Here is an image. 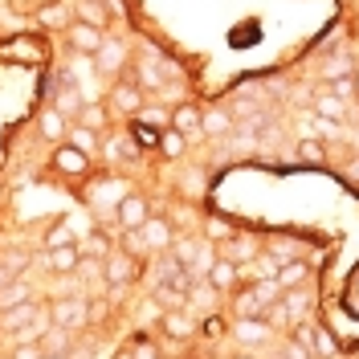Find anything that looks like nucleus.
I'll return each mask as SVG.
<instances>
[{
  "label": "nucleus",
  "instance_id": "6e6552de",
  "mask_svg": "<svg viewBox=\"0 0 359 359\" xmlns=\"http://www.w3.org/2000/svg\"><path fill=\"white\" fill-rule=\"evenodd\" d=\"M4 57H13V62H41V57H45V45L29 41V37H17V41L4 45Z\"/></svg>",
  "mask_w": 359,
  "mask_h": 359
},
{
  "label": "nucleus",
  "instance_id": "2f4dec72",
  "mask_svg": "<svg viewBox=\"0 0 359 359\" xmlns=\"http://www.w3.org/2000/svg\"><path fill=\"white\" fill-rule=\"evenodd\" d=\"M139 82H143V86H151V90H163V74H159L151 62H143V66H139ZM139 82H135V86H139Z\"/></svg>",
  "mask_w": 359,
  "mask_h": 359
},
{
  "label": "nucleus",
  "instance_id": "f257e3e1",
  "mask_svg": "<svg viewBox=\"0 0 359 359\" xmlns=\"http://www.w3.org/2000/svg\"><path fill=\"white\" fill-rule=\"evenodd\" d=\"M49 323H53V327H62V331H82V327L90 323L86 298H78V294H69V298H57V302L49 306Z\"/></svg>",
  "mask_w": 359,
  "mask_h": 359
},
{
  "label": "nucleus",
  "instance_id": "4be33fe9",
  "mask_svg": "<svg viewBox=\"0 0 359 359\" xmlns=\"http://www.w3.org/2000/svg\"><path fill=\"white\" fill-rule=\"evenodd\" d=\"M172 123H176V131H192V135H201V111H196V107H180Z\"/></svg>",
  "mask_w": 359,
  "mask_h": 359
},
{
  "label": "nucleus",
  "instance_id": "ddd939ff",
  "mask_svg": "<svg viewBox=\"0 0 359 359\" xmlns=\"http://www.w3.org/2000/svg\"><path fill=\"white\" fill-rule=\"evenodd\" d=\"M69 343H74V331L53 327V331H45L41 335V351L45 355H69Z\"/></svg>",
  "mask_w": 359,
  "mask_h": 359
},
{
  "label": "nucleus",
  "instance_id": "412c9836",
  "mask_svg": "<svg viewBox=\"0 0 359 359\" xmlns=\"http://www.w3.org/2000/svg\"><path fill=\"white\" fill-rule=\"evenodd\" d=\"M208 282H212L217 290H229V286L237 282V266H233V262H217L212 273H208Z\"/></svg>",
  "mask_w": 359,
  "mask_h": 359
},
{
  "label": "nucleus",
  "instance_id": "de8ad7c7",
  "mask_svg": "<svg viewBox=\"0 0 359 359\" xmlns=\"http://www.w3.org/2000/svg\"><path fill=\"white\" fill-rule=\"evenodd\" d=\"M45 359H69V355H45Z\"/></svg>",
  "mask_w": 359,
  "mask_h": 359
},
{
  "label": "nucleus",
  "instance_id": "a878e982",
  "mask_svg": "<svg viewBox=\"0 0 359 359\" xmlns=\"http://www.w3.org/2000/svg\"><path fill=\"white\" fill-rule=\"evenodd\" d=\"M184 143H188L184 131H159V151H163V156H180Z\"/></svg>",
  "mask_w": 359,
  "mask_h": 359
},
{
  "label": "nucleus",
  "instance_id": "4c0bfd02",
  "mask_svg": "<svg viewBox=\"0 0 359 359\" xmlns=\"http://www.w3.org/2000/svg\"><path fill=\"white\" fill-rule=\"evenodd\" d=\"M208 237H212V241H229L233 233H229V224H224L221 217H212V221H208Z\"/></svg>",
  "mask_w": 359,
  "mask_h": 359
},
{
  "label": "nucleus",
  "instance_id": "39448f33",
  "mask_svg": "<svg viewBox=\"0 0 359 359\" xmlns=\"http://www.w3.org/2000/svg\"><path fill=\"white\" fill-rule=\"evenodd\" d=\"M143 221H147V201L135 196V192H127V196L118 201V224H123V229H143Z\"/></svg>",
  "mask_w": 359,
  "mask_h": 359
},
{
  "label": "nucleus",
  "instance_id": "c756f323",
  "mask_svg": "<svg viewBox=\"0 0 359 359\" xmlns=\"http://www.w3.org/2000/svg\"><path fill=\"white\" fill-rule=\"evenodd\" d=\"M78 21H86V25H98V29H102V21H107V17H102V8H98V0H82V4H78Z\"/></svg>",
  "mask_w": 359,
  "mask_h": 359
},
{
  "label": "nucleus",
  "instance_id": "e433bc0d",
  "mask_svg": "<svg viewBox=\"0 0 359 359\" xmlns=\"http://www.w3.org/2000/svg\"><path fill=\"white\" fill-rule=\"evenodd\" d=\"M13 359H45V351H41V343H17Z\"/></svg>",
  "mask_w": 359,
  "mask_h": 359
},
{
  "label": "nucleus",
  "instance_id": "49530a36",
  "mask_svg": "<svg viewBox=\"0 0 359 359\" xmlns=\"http://www.w3.org/2000/svg\"><path fill=\"white\" fill-rule=\"evenodd\" d=\"M114 359H135V355H127V351H118V355H114Z\"/></svg>",
  "mask_w": 359,
  "mask_h": 359
},
{
  "label": "nucleus",
  "instance_id": "bb28decb",
  "mask_svg": "<svg viewBox=\"0 0 359 359\" xmlns=\"http://www.w3.org/2000/svg\"><path fill=\"white\" fill-rule=\"evenodd\" d=\"M196 253H201V245H196V241H188V237H184V241H172V257H176L180 266H192V262H196Z\"/></svg>",
  "mask_w": 359,
  "mask_h": 359
},
{
  "label": "nucleus",
  "instance_id": "ea45409f",
  "mask_svg": "<svg viewBox=\"0 0 359 359\" xmlns=\"http://www.w3.org/2000/svg\"><path fill=\"white\" fill-rule=\"evenodd\" d=\"M135 143H143V147H151V143H159V135L151 131V127H143V123H139V127H135Z\"/></svg>",
  "mask_w": 359,
  "mask_h": 359
},
{
  "label": "nucleus",
  "instance_id": "393cba45",
  "mask_svg": "<svg viewBox=\"0 0 359 359\" xmlns=\"http://www.w3.org/2000/svg\"><path fill=\"white\" fill-rule=\"evenodd\" d=\"M94 74V53H69V78H90Z\"/></svg>",
  "mask_w": 359,
  "mask_h": 359
},
{
  "label": "nucleus",
  "instance_id": "b1692460",
  "mask_svg": "<svg viewBox=\"0 0 359 359\" xmlns=\"http://www.w3.org/2000/svg\"><path fill=\"white\" fill-rule=\"evenodd\" d=\"M302 278H306V266H302V262H286V269H278V286H282V290L298 286Z\"/></svg>",
  "mask_w": 359,
  "mask_h": 359
},
{
  "label": "nucleus",
  "instance_id": "2eb2a0df",
  "mask_svg": "<svg viewBox=\"0 0 359 359\" xmlns=\"http://www.w3.org/2000/svg\"><path fill=\"white\" fill-rule=\"evenodd\" d=\"M163 331H168V339H192V331H196V323L188 318V314H163Z\"/></svg>",
  "mask_w": 359,
  "mask_h": 359
},
{
  "label": "nucleus",
  "instance_id": "79ce46f5",
  "mask_svg": "<svg viewBox=\"0 0 359 359\" xmlns=\"http://www.w3.org/2000/svg\"><path fill=\"white\" fill-rule=\"evenodd\" d=\"M257 273H262V278H278V262H273V257L257 262Z\"/></svg>",
  "mask_w": 359,
  "mask_h": 359
},
{
  "label": "nucleus",
  "instance_id": "dca6fc26",
  "mask_svg": "<svg viewBox=\"0 0 359 359\" xmlns=\"http://www.w3.org/2000/svg\"><path fill=\"white\" fill-rule=\"evenodd\" d=\"M57 111L62 114H78L82 111V94H78V86H74V78H66L62 90H57Z\"/></svg>",
  "mask_w": 359,
  "mask_h": 359
},
{
  "label": "nucleus",
  "instance_id": "a18cd8bd",
  "mask_svg": "<svg viewBox=\"0 0 359 359\" xmlns=\"http://www.w3.org/2000/svg\"><path fill=\"white\" fill-rule=\"evenodd\" d=\"M8 282H13V278H8V273H4V266H0V290H4V286H8Z\"/></svg>",
  "mask_w": 359,
  "mask_h": 359
},
{
  "label": "nucleus",
  "instance_id": "f8f14e48",
  "mask_svg": "<svg viewBox=\"0 0 359 359\" xmlns=\"http://www.w3.org/2000/svg\"><path fill=\"white\" fill-rule=\"evenodd\" d=\"M29 298H33V286H29V282H21V278H13V282L0 290V311H13V306L29 302Z\"/></svg>",
  "mask_w": 359,
  "mask_h": 359
},
{
  "label": "nucleus",
  "instance_id": "72a5a7b5",
  "mask_svg": "<svg viewBox=\"0 0 359 359\" xmlns=\"http://www.w3.org/2000/svg\"><path fill=\"white\" fill-rule=\"evenodd\" d=\"M314 351H318V355H335L339 343H335L331 335H327V331H318V327H314Z\"/></svg>",
  "mask_w": 359,
  "mask_h": 359
},
{
  "label": "nucleus",
  "instance_id": "a19ab883",
  "mask_svg": "<svg viewBox=\"0 0 359 359\" xmlns=\"http://www.w3.org/2000/svg\"><path fill=\"white\" fill-rule=\"evenodd\" d=\"M298 151H302V159H323V147H318V143H311V139H306Z\"/></svg>",
  "mask_w": 359,
  "mask_h": 359
},
{
  "label": "nucleus",
  "instance_id": "6ab92c4d",
  "mask_svg": "<svg viewBox=\"0 0 359 359\" xmlns=\"http://www.w3.org/2000/svg\"><path fill=\"white\" fill-rule=\"evenodd\" d=\"M41 131H45V139H62L66 135V114L57 111H41Z\"/></svg>",
  "mask_w": 359,
  "mask_h": 359
},
{
  "label": "nucleus",
  "instance_id": "37998d69",
  "mask_svg": "<svg viewBox=\"0 0 359 359\" xmlns=\"http://www.w3.org/2000/svg\"><path fill=\"white\" fill-rule=\"evenodd\" d=\"M45 21H49V25H62V21H66V8H49V13H45Z\"/></svg>",
  "mask_w": 359,
  "mask_h": 359
},
{
  "label": "nucleus",
  "instance_id": "473e14b6",
  "mask_svg": "<svg viewBox=\"0 0 359 359\" xmlns=\"http://www.w3.org/2000/svg\"><path fill=\"white\" fill-rule=\"evenodd\" d=\"M224 257H233V262H249V257H253V241H229V245H224Z\"/></svg>",
  "mask_w": 359,
  "mask_h": 359
},
{
  "label": "nucleus",
  "instance_id": "20e7f679",
  "mask_svg": "<svg viewBox=\"0 0 359 359\" xmlns=\"http://www.w3.org/2000/svg\"><path fill=\"white\" fill-rule=\"evenodd\" d=\"M45 269H53V273H74L78 262H82V249L78 245H57V249H45Z\"/></svg>",
  "mask_w": 359,
  "mask_h": 359
},
{
  "label": "nucleus",
  "instance_id": "4468645a",
  "mask_svg": "<svg viewBox=\"0 0 359 359\" xmlns=\"http://www.w3.org/2000/svg\"><path fill=\"white\" fill-rule=\"evenodd\" d=\"M114 111H123V114H135V111H143V94H139V86H114Z\"/></svg>",
  "mask_w": 359,
  "mask_h": 359
},
{
  "label": "nucleus",
  "instance_id": "0eeeda50",
  "mask_svg": "<svg viewBox=\"0 0 359 359\" xmlns=\"http://www.w3.org/2000/svg\"><path fill=\"white\" fill-rule=\"evenodd\" d=\"M102 273H107V286H127L131 282V253H114L102 262Z\"/></svg>",
  "mask_w": 359,
  "mask_h": 359
},
{
  "label": "nucleus",
  "instance_id": "7ed1b4c3",
  "mask_svg": "<svg viewBox=\"0 0 359 359\" xmlns=\"http://www.w3.org/2000/svg\"><path fill=\"white\" fill-rule=\"evenodd\" d=\"M98 45H102V29H98V25H86V21L69 25V49H78V53H98Z\"/></svg>",
  "mask_w": 359,
  "mask_h": 359
},
{
  "label": "nucleus",
  "instance_id": "f03ea898",
  "mask_svg": "<svg viewBox=\"0 0 359 359\" xmlns=\"http://www.w3.org/2000/svg\"><path fill=\"white\" fill-rule=\"evenodd\" d=\"M0 323H4V331H17V327H29V323H49V314L29 298V302L13 306V311H0Z\"/></svg>",
  "mask_w": 359,
  "mask_h": 359
},
{
  "label": "nucleus",
  "instance_id": "5701e85b",
  "mask_svg": "<svg viewBox=\"0 0 359 359\" xmlns=\"http://www.w3.org/2000/svg\"><path fill=\"white\" fill-rule=\"evenodd\" d=\"M69 135V147H78V151H86V156H94V147H98V139H94V131L90 127H74Z\"/></svg>",
  "mask_w": 359,
  "mask_h": 359
},
{
  "label": "nucleus",
  "instance_id": "f704fd0d",
  "mask_svg": "<svg viewBox=\"0 0 359 359\" xmlns=\"http://www.w3.org/2000/svg\"><path fill=\"white\" fill-rule=\"evenodd\" d=\"M102 123H107V111H102V107H82V127L94 131V127H102Z\"/></svg>",
  "mask_w": 359,
  "mask_h": 359
},
{
  "label": "nucleus",
  "instance_id": "cd10ccee",
  "mask_svg": "<svg viewBox=\"0 0 359 359\" xmlns=\"http://www.w3.org/2000/svg\"><path fill=\"white\" fill-rule=\"evenodd\" d=\"M188 298H192L196 306L208 311V306H212V298H217V286H212V282H196V286H188Z\"/></svg>",
  "mask_w": 359,
  "mask_h": 359
},
{
  "label": "nucleus",
  "instance_id": "7c9ffc66",
  "mask_svg": "<svg viewBox=\"0 0 359 359\" xmlns=\"http://www.w3.org/2000/svg\"><path fill=\"white\" fill-rule=\"evenodd\" d=\"M57 245H74V233H69V224H53V229H49L45 249H57Z\"/></svg>",
  "mask_w": 359,
  "mask_h": 359
},
{
  "label": "nucleus",
  "instance_id": "423d86ee",
  "mask_svg": "<svg viewBox=\"0 0 359 359\" xmlns=\"http://www.w3.org/2000/svg\"><path fill=\"white\" fill-rule=\"evenodd\" d=\"M233 335H237V343H266L269 339V323H262L257 314H241L237 318V327H233Z\"/></svg>",
  "mask_w": 359,
  "mask_h": 359
},
{
  "label": "nucleus",
  "instance_id": "9b49d317",
  "mask_svg": "<svg viewBox=\"0 0 359 359\" xmlns=\"http://www.w3.org/2000/svg\"><path fill=\"white\" fill-rule=\"evenodd\" d=\"M143 237H147V249H172V224L168 221H143Z\"/></svg>",
  "mask_w": 359,
  "mask_h": 359
},
{
  "label": "nucleus",
  "instance_id": "aec40b11",
  "mask_svg": "<svg viewBox=\"0 0 359 359\" xmlns=\"http://www.w3.org/2000/svg\"><path fill=\"white\" fill-rule=\"evenodd\" d=\"M82 257H94V262H102V257H111V241H102L98 233H90V237H82Z\"/></svg>",
  "mask_w": 359,
  "mask_h": 359
},
{
  "label": "nucleus",
  "instance_id": "a211bd4d",
  "mask_svg": "<svg viewBox=\"0 0 359 359\" xmlns=\"http://www.w3.org/2000/svg\"><path fill=\"white\" fill-rule=\"evenodd\" d=\"M314 114H323V118H343V114H347V107H343V98H339V94H323V98H318V102H314Z\"/></svg>",
  "mask_w": 359,
  "mask_h": 359
},
{
  "label": "nucleus",
  "instance_id": "c03bdc74",
  "mask_svg": "<svg viewBox=\"0 0 359 359\" xmlns=\"http://www.w3.org/2000/svg\"><path fill=\"white\" fill-rule=\"evenodd\" d=\"M347 172H351V180H359V156L351 159V163H347Z\"/></svg>",
  "mask_w": 359,
  "mask_h": 359
},
{
  "label": "nucleus",
  "instance_id": "58836bf2",
  "mask_svg": "<svg viewBox=\"0 0 359 359\" xmlns=\"http://www.w3.org/2000/svg\"><path fill=\"white\" fill-rule=\"evenodd\" d=\"M163 118H168V114L159 111V107H147V111H139V123H143V127H156V123H163Z\"/></svg>",
  "mask_w": 359,
  "mask_h": 359
},
{
  "label": "nucleus",
  "instance_id": "f3484780",
  "mask_svg": "<svg viewBox=\"0 0 359 359\" xmlns=\"http://www.w3.org/2000/svg\"><path fill=\"white\" fill-rule=\"evenodd\" d=\"M229 127H233L229 111H208V114H201V135H224Z\"/></svg>",
  "mask_w": 359,
  "mask_h": 359
},
{
  "label": "nucleus",
  "instance_id": "c9c22d12",
  "mask_svg": "<svg viewBox=\"0 0 359 359\" xmlns=\"http://www.w3.org/2000/svg\"><path fill=\"white\" fill-rule=\"evenodd\" d=\"M127 253H147V237H143V229H127Z\"/></svg>",
  "mask_w": 359,
  "mask_h": 359
},
{
  "label": "nucleus",
  "instance_id": "c85d7f7f",
  "mask_svg": "<svg viewBox=\"0 0 359 359\" xmlns=\"http://www.w3.org/2000/svg\"><path fill=\"white\" fill-rule=\"evenodd\" d=\"M13 343H41L45 335V323H29V327H17V331H8Z\"/></svg>",
  "mask_w": 359,
  "mask_h": 359
},
{
  "label": "nucleus",
  "instance_id": "1a4fd4ad",
  "mask_svg": "<svg viewBox=\"0 0 359 359\" xmlns=\"http://www.w3.org/2000/svg\"><path fill=\"white\" fill-rule=\"evenodd\" d=\"M53 168L66 172V176H82V172H86V151H78V147H62V151L53 156Z\"/></svg>",
  "mask_w": 359,
  "mask_h": 359
},
{
  "label": "nucleus",
  "instance_id": "9d476101",
  "mask_svg": "<svg viewBox=\"0 0 359 359\" xmlns=\"http://www.w3.org/2000/svg\"><path fill=\"white\" fill-rule=\"evenodd\" d=\"M123 57H127V49L114 41V37H102V45H98V53H94V62H98V69H118L123 66Z\"/></svg>",
  "mask_w": 359,
  "mask_h": 359
},
{
  "label": "nucleus",
  "instance_id": "09e8293b",
  "mask_svg": "<svg viewBox=\"0 0 359 359\" xmlns=\"http://www.w3.org/2000/svg\"><path fill=\"white\" fill-rule=\"evenodd\" d=\"M355 286H359V278H355Z\"/></svg>",
  "mask_w": 359,
  "mask_h": 359
}]
</instances>
